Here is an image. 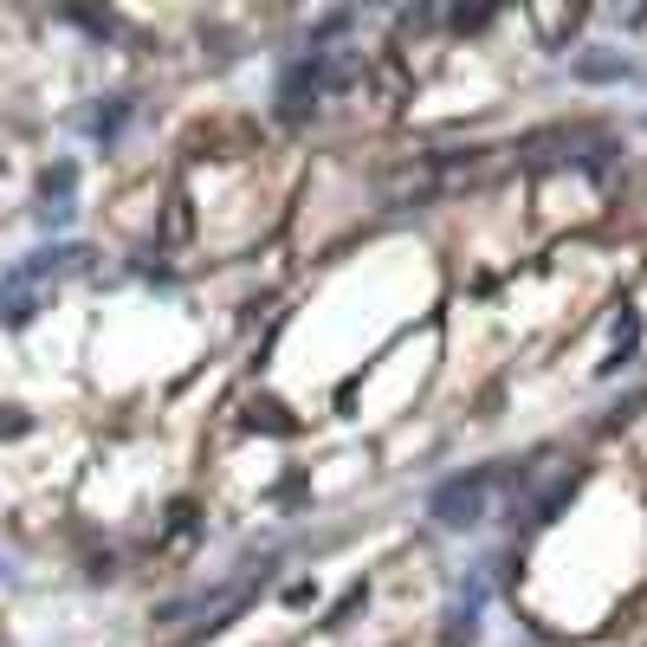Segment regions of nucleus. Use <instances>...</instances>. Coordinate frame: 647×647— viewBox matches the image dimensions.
<instances>
[{"label":"nucleus","mask_w":647,"mask_h":647,"mask_svg":"<svg viewBox=\"0 0 647 647\" xmlns=\"http://www.w3.org/2000/svg\"><path fill=\"white\" fill-rule=\"evenodd\" d=\"M492 466H473V473H453L447 486L434 492L428 499V512L440 518V525L447 531H466V525H479V518H486V499H492Z\"/></svg>","instance_id":"obj_1"},{"label":"nucleus","mask_w":647,"mask_h":647,"mask_svg":"<svg viewBox=\"0 0 647 647\" xmlns=\"http://www.w3.org/2000/svg\"><path fill=\"white\" fill-rule=\"evenodd\" d=\"M318 91H324V59H305V65H292V72H285V85H279V110H285V117H305V104L311 98H318Z\"/></svg>","instance_id":"obj_2"},{"label":"nucleus","mask_w":647,"mask_h":647,"mask_svg":"<svg viewBox=\"0 0 647 647\" xmlns=\"http://www.w3.org/2000/svg\"><path fill=\"white\" fill-rule=\"evenodd\" d=\"M576 486H583V473H563V479H557V486H550V492H544V499H538V518H563V505H570V499H576Z\"/></svg>","instance_id":"obj_3"},{"label":"nucleus","mask_w":647,"mask_h":647,"mask_svg":"<svg viewBox=\"0 0 647 647\" xmlns=\"http://www.w3.org/2000/svg\"><path fill=\"white\" fill-rule=\"evenodd\" d=\"M576 20H583V13H576V7H550V13H538V26H544V46L550 52H557V33H576Z\"/></svg>","instance_id":"obj_4"},{"label":"nucleus","mask_w":647,"mask_h":647,"mask_svg":"<svg viewBox=\"0 0 647 647\" xmlns=\"http://www.w3.org/2000/svg\"><path fill=\"white\" fill-rule=\"evenodd\" d=\"M39 188H46V195H65V188H72V162H59V169H46V182H39Z\"/></svg>","instance_id":"obj_5"},{"label":"nucleus","mask_w":647,"mask_h":647,"mask_svg":"<svg viewBox=\"0 0 647 647\" xmlns=\"http://www.w3.org/2000/svg\"><path fill=\"white\" fill-rule=\"evenodd\" d=\"M576 72H583V78H622V65H615V59H583Z\"/></svg>","instance_id":"obj_6"}]
</instances>
